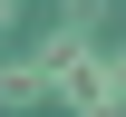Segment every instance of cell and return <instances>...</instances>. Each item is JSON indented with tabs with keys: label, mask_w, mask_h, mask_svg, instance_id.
I'll return each mask as SVG.
<instances>
[{
	"label": "cell",
	"mask_w": 126,
	"mask_h": 117,
	"mask_svg": "<svg viewBox=\"0 0 126 117\" xmlns=\"http://www.w3.org/2000/svg\"><path fill=\"white\" fill-rule=\"evenodd\" d=\"M87 59H97V49H87V29H68V20H58V29H48L39 49H29V78H39V98H58V88L78 78Z\"/></svg>",
	"instance_id": "6da1fadb"
},
{
	"label": "cell",
	"mask_w": 126,
	"mask_h": 117,
	"mask_svg": "<svg viewBox=\"0 0 126 117\" xmlns=\"http://www.w3.org/2000/svg\"><path fill=\"white\" fill-rule=\"evenodd\" d=\"M0 107H39V78H29V59H10V68H0Z\"/></svg>",
	"instance_id": "7a4b0ae2"
},
{
	"label": "cell",
	"mask_w": 126,
	"mask_h": 117,
	"mask_svg": "<svg viewBox=\"0 0 126 117\" xmlns=\"http://www.w3.org/2000/svg\"><path fill=\"white\" fill-rule=\"evenodd\" d=\"M58 20H68V29H97V20H107V0H58Z\"/></svg>",
	"instance_id": "3957f363"
},
{
	"label": "cell",
	"mask_w": 126,
	"mask_h": 117,
	"mask_svg": "<svg viewBox=\"0 0 126 117\" xmlns=\"http://www.w3.org/2000/svg\"><path fill=\"white\" fill-rule=\"evenodd\" d=\"M10 20H19V0H0V29H10Z\"/></svg>",
	"instance_id": "277c9868"
}]
</instances>
